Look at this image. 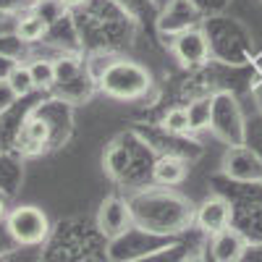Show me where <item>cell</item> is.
I'll return each mask as SVG.
<instances>
[{
	"mask_svg": "<svg viewBox=\"0 0 262 262\" xmlns=\"http://www.w3.org/2000/svg\"><path fill=\"white\" fill-rule=\"evenodd\" d=\"M58 3H60L63 8H76V6H84L86 0H58Z\"/></svg>",
	"mask_w": 262,
	"mask_h": 262,
	"instance_id": "cell-16",
	"label": "cell"
},
{
	"mask_svg": "<svg viewBox=\"0 0 262 262\" xmlns=\"http://www.w3.org/2000/svg\"><path fill=\"white\" fill-rule=\"evenodd\" d=\"M186 176V165L179 160V158H160L155 163V168H152V179H155V184L160 186H176L181 184Z\"/></svg>",
	"mask_w": 262,
	"mask_h": 262,
	"instance_id": "cell-8",
	"label": "cell"
},
{
	"mask_svg": "<svg viewBox=\"0 0 262 262\" xmlns=\"http://www.w3.org/2000/svg\"><path fill=\"white\" fill-rule=\"evenodd\" d=\"M100 90L116 100H134L149 86V74L139 63L131 60H113L97 79Z\"/></svg>",
	"mask_w": 262,
	"mask_h": 262,
	"instance_id": "cell-1",
	"label": "cell"
},
{
	"mask_svg": "<svg viewBox=\"0 0 262 262\" xmlns=\"http://www.w3.org/2000/svg\"><path fill=\"white\" fill-rule=\"evenodd\" d=\"M6 231L11 233V238L21 247H34L42 244L48 238L50 231V221L48 215L42 212L34 205H24V207H16L8 212L6 217Z\"/></svg>",
	"mask_w": 262,
	"mask_h": 262,
	"instance_id": "cell-2",
	"label": "cell"
},
{
	"mask_svg": "<svg viewBox=\"0 0 262 262\" xmlns=\"http://www.w3.org/2000/svg\"><path fill=\"white\" fill-rule=\"evenodd\" d=\"M131 223V212H128V205L118 196H111L100 205V212H97V228L102 236L107 238H118Z\"/></svg>",
	"mask_w": 262,
	"mask_h": 262,
	"instance_id": "cell-4",
	"label": "cell"
},
{
	"mask_svg": "<svg viewBox=\"0 0 262 262\" xmlns=\"http://www.w3.org/2000/svg\"><path fill=\"white\" fill-rule=\"evenodd\" d=\"M184 262H205V257L202 254H189V257H184Z\"/></svg>",
	"mask_w": 262,
	"mask_h": 262,
	"instance_id": "cell-17",
	"label": "cell"
},
{
	"mask_svg": "<svg viewBox=\"0 0 262 262\" xmlns=\"http://www.w3.org/2000/svg\"><path fill=\"white\" fill-rule=\"evenodd\" d=\"M16 100H18V97L13 95V90L8 86V81H0V113L8 111V107H11Z\"/></svg>",
	"mask_w": 262,
	"mask_h": 262,
	"instance_id": "cell-15",
	"label": "cell"
},
{
	"mask_svg": "<svg viewBox=\"0 0 262 262\" xmlns=\"http://www.w3.org/2000/svg\"><path fill=\"white\" fill-rule=\"evenodd\" d=\"M194 221L205 233L212 236V233L231 226V205L226 200H221V196H210V200H205L200 207H196Z\"/></svg>",
	"mask_w": 262,
	"mask_h": 262,
	"instance_id": "cell-5",
	"label": "cell"
},
{
	"mask_svg": "<svg viewBox=\"0 0 262 262\" xmlns=\"http://www.w3.org/2000/svg\"><path fill=\"white\" fill-rule=\"evenodd\" d=\"M226 170L231 173L233 179H242V181L262 179V163L257 160V155H252L249 149H242V147H236V149L228 152Z\"/></svg>",
	"mask_w": 262,
	"mask_h": 262,
	"instance_id": "cell-7",
	"label": "cell"
},
{
	"mask_svg": "<svg viewBox=\"0 0 262 262\" xmlns=\"http://www.w3.org/2000/svg\"><path fill=\"white\" fill-rule=\"evenodd\" d=\"M173 55L184 66H202L210 58V42L207 34L200 29H184L173 39Z\"/></svg>",
	"mask_w": 262,
	"mask_h": 262,
	"instance_id": "cell-3",
	"label": "cell"
},
{
	"mask_svg": "<svg viewBox=\"0 0 262 262\" xmlns=\"http://www.w3.org/2000/svg\"><path fill=\"white\" fill-rule=\"evenodd\" d=\"M6 81H8V86L13 90V95H16V97H27L29 92H34L32 71H29V66H24V63L13 66V69L8 71V76H6Z\"/></svg>",
	"mask_w": 262,
	"mask_h": 262,
	"instance_id": "cell-10",
	"label": "cell"
},
{
	"mask_svg": "<svg viewBox=\"0 0 262 262\" xmlns=\"http://www.w3.org/2000/svg\"><path fill=\"white\" fill-rule=\"evenodd\" d=\"M186 111H189V126H191V131L207 128L210 126V118H212V100L210 97H200V100H194Z\"/></svg>",
	"mask_w": 262,
	"mask_h": 262,
	"instance_id": "cell-11",
	"label": "cell"
},
{
	"mask_svg": "<svg viewBox=\"0 0 262 262\" xmlns=\"http://www.w3.org/2000/svg\"><path fill=\"white\" fill-rule=\"evenodd\" d=\"M32 71V81H34V90H50L55 84V63L53 60H34L29 66Z\"/></svg>",
	"mask_w": 262,
	"mask_h": 262,
	"instance_id": "cell-12",
	"label": "cell"
},
{
	"mask_svg": "<svg viewBox=\"0 0 262 262\" xmlns=\"http://www.w3.org/2000/svg\"><path fill=\"white\" fill-rule=\"evenodd\" d=\"M34 3H45V0H34Z\"/></svg>",
	"mask_w": 262,
	"mask_h": 262,
	"instance_id": "cell-19",
	"label": "cell"
},
{
	"mask_svg": "<svg viewBox=\"0 0 262 262\" xmlns=\"http://www.w3.org/2000/svg\"><path fill=\"white\" fill-rule=\"evenodd\" d=\"M48 21L42 18L39 13H27V16H21L18 18V24H16V37L21 42H29V45H34V42H39L42 37L48 34Z\"/></svg>",
	"mask_w": 262,
	"mask_h": 262,
	"instance_id": "cell-9",
	"label": "cell"
},
{
	"mask_svg": "<svg viewBox=\"0 0 262 262\" xmlns=\"http://www.w3.org/2000/svg\"><path fill=\"white\" fill-rule=\"evenodd\" d=\"M163 128L168 134H189L191 126H189V111L186 107H170L163 118Z\"/></svg>",
	"mask_w": 262,
	"mask_h": 262,
	"instance_id": "cell-13",
	"label": "cell"
},
{
	"mask_svg": "<svg viewBox=\"0 0 262 262\" xmlns=\"http://www.w3.org/2000/svg\"><path fill=\"white\" fill-rule=\"evenodd\" d=\"M24 139L27 142H32V144H45V139H48V126L42 123V121H29L27 123V128H24Z\"/></svg>",
	"mask_w": 262,
	"mask_h": 262,
	"instance_id": "cell-14",
	"label": "cell"
},
{
	"mask_svg": "<svg viewBox=\"0 0 262 262\" xmlns=\"http://www.w3.org/2000/svg\"><path fill=\"white\" fill-rule=\"evenodd\" d=\"M210 252H212L215 262H238L244 257V236L228 226L223 231L212 233Z\"/></svg>",
	"mask_w": 262,
	"mask_h": 262,
	"instance_id": "cell-6",
	"label": "cell"
},
{
	"mask_svg": "<svg viewBox=\"0 0 262 262\" xmlns=\"http://www.w3.org/2000/svg\"><path fill=\"white\" fill-rule=\"evenodd\" d=\"M0 217H6V202L0 200Z\"/></svg>",
	"mask_w": 262,
	"mask_h": 262,
	"instance_id": "cell-18",
	"label": "cell"
}]
</instances>
